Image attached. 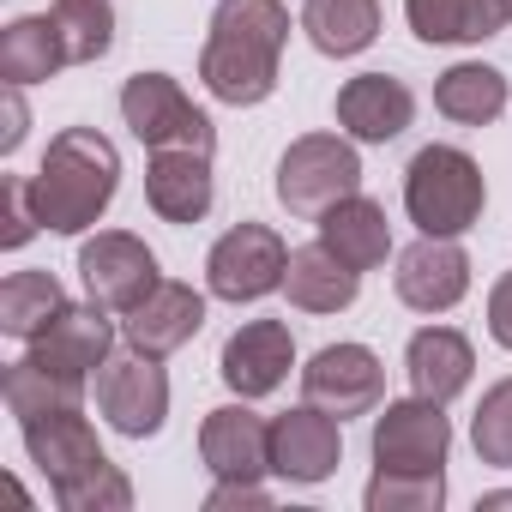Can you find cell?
<instances>
[{"instance_id": "17", "label": "cell", "mask_w": 512, "mask_h": 512, "mask_svg": "<svg viewBox=\"0 0 512 512\" xmlns=\"http://www.w3.org/2000/svg\"><path fill=\"white\" fill-rule=\"evenodd\" d=\"M199 326H205V296L193 290V284H157L127 320H121V338H127V350H139V356H175L181 344H193L199 338Z\"/></svg>"}, {"instance_id": "32", "label": "cell", "mask_w": 512, "mask_h": 512, "mask_svg": "<svg viewBox=\"0 0 512 512\" xmlns=\"http://www.w3.org/2000/svg\"><path fill=\"white\" fill-rule=\"evenodd\" d=\"M7 229H0V241L7 247H25L37 229H43V217H37V199H31V175H7Z\"/></svg>"}, {"instance_id": "25", "label": "cell", "mask_w": 512, "mask_h": 512, "mask_svg": "<svg viewBox=\"0 0 512 512\" xmlns=\"http://www.w3.org/2000/svg\"><path fill=\"white\" fill-rule=\"evenodd\" d=\"M61 67H67V55H61V37H55L49 13L13 19L7 31H0V79H7V85H43Z\"/></svg>"}, {"instance_id": "10", "label": "cell", "mask_w": 512, "mask_h": 512, "mask_svg": "<svg viewBox=\"0 0 512 512\" xmlns=\"http://www.w3.org/2000/svg\"><path fill=\"white\" fill-rule=\"evenodd\" d=\"M386 392V368L368 344H326L308 368H302V398L332 410L338 422L344 416H368Z\"/></svg>"}, {"instance_id": "14", "label": "cell", "mask_w": 512, "mask_h": 512, "mask_svg": "<svg viewBox=\"0 0 512 512\" xmlns=\"http://www.w3.org/2000/svg\"><path fill=\"white\" fill-rule=\"evenodd\" d=\"M109 344H115V326H109V308L97 302H67L37 338H31V362L67 374V380H91L97 368H109Z\"/></svg>"}, {"instance_id": "24", "label": "cell", "mask_w": 512, "mask_h": 512, "mask_svg": "<svg viewBox=\"0 0 512 512\" xmlns=\"http://www.w3.org/2000/svg\"><path fill=\"white\" fill-rule=\"evenodd\" d=\"M302 31L332 61L362 55L380 37V0H308V7H302Z\"/></svg>"}, {"instance_id": "37", "label": "cell", "mask_w": 512, "mask_h": 512, "mask_svg": "<svg viewBox=\"0 0 512 512\" xmlns=\"http://www.w3.org/2000/svg\"><path fill=\"white\" fill-rule=\"evenodd\" d=\"M506 7H512V0H506Z\"/></svg>"}, {"instance_id": "15", "label": "cell", "mask_w": 512, "mask_h": 512, "mask_svg": "<svg viewBox=\"0 0 512 512\" xmlns=\"http://www.w3.org/2000/svg\"><path fill=\"white\" fill-rule=\"evenodd\" d=\"M344 458L338 416L320 404H296L272 422V476L284 482H326Z\"/></svg>"}, {"instance_id": "6", "label": "cell", "mask_w": 512, "mask_h": 512, "mask_svg": "<svg viewBox=\"0 0 512 512\" xmlns=\"http://www.w3.org/2000/svg\"><path fill=\"white\" fill-rule=\"evenodd\" d=\"M362 193V157L338 133H308L278 157V199L296 217H326L338 199Z\"/></svg>"}, {"instance_id": "1", "label": "cell", "mask_w": 512, "mask_h": 512, "mask_svg": "<svg viewBox=\"0 0 512 512\" xmlns=\"http://www.w3.org/2000/svg\"><path fill=\"white\" fill-rule=\"evenodd\" d=\"M290 43L284 0H217L211 37L199 49V79L217 103L253 109L278 91V61Z\"/></svg>"}, {"instance_id": "4", "label": "cell", "mask_w": 512, "mask_h": 512, "mask_svg": "<svg viewBox=\"0 0 512 512\" xmlns=\"http://www.w3.org/2000/svg\"><path fill=\"white\" fill-rule=\"evenodd\" d=\"M482 169L458 145H422L404 169V211L422 235H464L482 217Z\"/></svg>"}, {"instance_id": "8", "label": "cell", "mask_w": 512, "mask_h": 512, "mask_svg": "<svg viewBox=\"0 0 512 512\" xmlns=\"http://www.w3.org/2000/svg\"><path fill=\"white\" fill-rule=\"evenodd\" d=\"M79 278H85V296L97 308H109V314H133L163 284L157 253L139 235H127V229H97L79 247Z\"/></svg>"}, {"instance_id": "13", "label": "cell", "mask_w": 512, "mask_h": 512, "mask_svg": "<svg viewBox=\"0 0 512 512\" xmlns=\"http://www.w3.org/2000/svg\"><path fill=\"white\" fill-rule=\"evenodd\" d=\"M290 368H296V338H290L284 320H247L223 344V356H217V374H223V386L235 398H266V392H278L290 380Z\"/></svg>"}, {"instance_id": "28", "label": "cell", "mask_w": 512, "mask_h": 512, "mask_svg": "<svg viewBox=\"0 0 512 512\" xmlns=\"http://www.w3.org/2000/svg\"><path fill=\"white\" fill-rule=\"evenodd\" d=\"M61 308H67V296H61L55 272H13L0 284V332L19 338V344H31Z\"/></svg>"}, {"instance_id": "12", "label": "cell", "mask_w": 512, "mask_h": 512, "mask_svg": "<svg viewBox=\"0 0 512 512\" xmlns=\"http://www.w3.org/2000/svg\"><path fill=\"white\" fill-rule=\"evenodd\" d=\"M452 428L434 398H398L374 416V470H440Z\"/></svg>"}, {"instance_id": "26", "label": "cell", "mask_w": 512, "mask_h": 512, "mask_svg": "<svg viewBox=\"0 0 512 512\" xmlns=\"http://www.w3.org/2000/svg\"><path fill=\"white\" fill-rule=\"evenodd\" d=\"M434 109L458 127H488L506 109V79L482 61H458L434 79Z\"/></svg>"}, {"instance_id": "16", "label": "cell", "mask_w": 512, "mask_h": 512, "mask_svg": "<svg viewBox=\"0 0 512 512\" xmlns=\"http://www.w3.org/2000/svg\"><path fill=\"white\" fill-rule=\"evenodd\" d=\"M199 458L217 482H260L272 470V422H260L247 404H223L199 428Z\"/></svg>"}, {"instance_id": "18", "label": "cell", "mask_w": 512, "mask_h": 512, "mask_svg": "<svg viewBox=\"0 0 512 512\" xmlns=\"http://www.w3.org/2000/svg\"><path fill=\"white\" fill-rule=\"evenodd\" d=\"M416 121V97L392 73H362L338 91V127L362 145H392Z\"/></svg>"}, {"instance_id": "34", "label": "cell", "mask_w": 512, "mask_h": 512, "mask_svg": "<svg viewBox=\"0 0 512 512\" xmlns=\"http://www.w3.org/2000/svg\"><path fill=\"white\" fill-rule=\"evenodd\" d=\"M488 332H494L500 350H512V272L488 290Z\"/></svg>"}, {"instance_id": "31", "label": "cell", "mask_w": 512, "mask_h": 512, "mask_svg": "<svg viewBox=\"0 0 512 512\" xmlns=\"http://www.w3.org/2000/svg\"><path fill=\"white\" fill-rule=\"evenodd\" d=\"M470 440H476V458L482 464L512 470V380H500V386L482 392L476 422H470Z\"/></svg>"}, {"instance_id": "3", "label": "cell", "mask_w": 512, "mask_h": 512, "mask_svg": "<svg viewBox=\"0 0 512 512\" xmlns=\"http://www.w3.org/2000/svg\"><path fill=\"white\" fill-rule=\"evenodd\" d=\"M19 428H25L31 464L49 476V488L67 512H127L133 506V482L103 458L97 428L79 410H49V416H31Z\"/></svg>"}, {"instance_id": "11", "label": "cell", "mask_w": 512, "mask_h": 512, "mask_svg": "<svg viewBox=\"0 0 512 512\" xmlns=\"http://www.w3.org/2000/svg\"><path fill=\"white\" fill-rule=\"evenodd\" d=\"M398 302L416 308V314H446L464 302L470 290V253L458 247V235H422L416 247L398 253Z\"/></svg>"}, {"instance_id": "27", "label": "cell", "mask_w": 512, "mask_h": 512, "mask_svg": "<svg viewBox=\"0 0 512 512\" xmlns=\"http://www.w3.org/2000/svg\"><path fill=\"white\" fill-rule=\"evenodd\" d=\"M0 398H7V410L19 422H31V416H49V410H79L85 380H67V374L19 356V362H7V374H0Z\"/></svg>"}, {"instance_id": "19", "label": "cell", "mask_w": 512, "mask_h": 512, "mask_svg": "<svg viewBox=\"0 0 512 512\" xmlns=\"http://www.w3.org/2000/svg\"><path fill=\"white\" fill-rule=\"evenodd\" d=\"M145 199L163 223H199L217 199L211 187V151H151Z\"/></svg>"}, {"instance_id": "2", "label": "cell", "mask_w": 512, "mask_h": 512, "mask_svg": "<svg viewBox=\"0 0 512 512\" xmlns=\"http://www.w3.org/2000/svg\"><path fill=\"white\" fill-rule=\"evenodd\" d=\"M121 187V151L97 127H61L31 175V199L49 235H85Z\"/></svg>"}, {"instance_id": "21", "label": "cell", "mask_w": 512, "mask_h": 512, "mask_svg": "<svg viewBox=\"0 0 512 512\" xmlns=\"http://www.w3.org/2000/svg\"><path fill=\"white\" fill-rule=\"evenodd\" d=\"M320 223V241L338 253L344 266H356V272H374V266H386V253H392V223H386V205H374L368 193H350V199H338L326 217H314Z\"/></svg>"}, {"instance_id": "29", "label": "cell", "mask_w": 512, "mask_h": 512, "mask_svg": "<svg viewBox=\"0 0 512 512\" xmlns=\"http://www.w3.org/2000/svg\"><path fill=\"white\" fill-rule=\"evenodd\" d=\"M49 19H55L67 67H91L115 49V7L109 0H55Z\"/></svg>"}, {"instance_id": "20", "label": "cell", "mask_w": 512, "mask_h": 512, "mask_svg": "<svg viewBox=\"0 0 512 512\" xmlns=\"http://www.w3.org/2000/svg\"><path fill=\"white\" fill-rule=\"evenodd\" d=\"M404 368H410L416 398L452 404V398L470 386V374H476V350H470V338L452 332V326H422V332L410 338V350H404Z\"/></svg>"}, {"instance_id": "33", "label": "cell", "mask_w": 512, "mask_h": 512, "mask_svg": "<svg viewBox=\"0 0 512 512\" xmlns=\"http://www.w3.org/2000/svg\"><path fill=\"white\" fill-rule=\"evenodd\" d=\"M229 506H272V494L260 488V482H217L211 494H205V512H229Z\"/></svg>"}, {"instance_id": "22", "label": "cell", "mask_w": 512, "mask_h": 512, "mask_svg": "<svg viewBox=\"0 0 512 512\" xmlns=\"http://www.w3.org/2000/svg\"><path fill=\"white\" fill-rule=\"evenodd\" d=\"M284 290H290V302H296L302 314H344V308L356 302V290H362V272L344 266L326 241H314V247H296V253H290Z\"/></svg>"}, {"instance_id": "23", "label": "cell", "mask_w": 512, "mask_h": 512, "mask_svg": "<svg viewBox=\"0 0 512 512\" xmlns=\"http://www.w3.org/2000/svg\"><path fill=\"white\" fill-rule=\"evenodd\" d=\"M404 19L422 43H482L512 25L506 0H404Z\"/></svg>"}, {"instance_id": "5", "label": "cell", "mask_w": 512, "mask_h": 512, "mask_svg": "<svg viewBox=\"0 0 512 512\" xmlns=\"http://www.w3.org/2000/svg\"><path fill=\"white\" fill-rule=\"evenodd\" d=\"M121 121L145 151H217V127L169 73H133L121 85Z\"/></svg>"}, {"instance_id": "30", "label": "cell", "mask_w": 512, "mask_h": 512, "mask_svg": "<svg viewBox=\"0 0 512 512\" xmlns=\"http://www.w3.org/2000/svg\"><path fill=\"white\" fill-rule=\"evenodd\" d=\"M446 476L440 470H374L368 512H440Z\"/></svg>"}, {"instance_id": "9", "label": "cell", "mask_w": 512, "mask_h": 512, "mask_svg": "<svg viewBox=\"0 0 512 512\" xmlns=\"http://www.w3.org/2000/svg\"><path fill=\"white\" fill-rule=\"evenodd\" d=\"M97 410L109 416L115 434L127 440H151L169 416V374L157 368V356H121L97 374Z\"/></svg>"}, {"instance_id": "35", "label": "cell", "mask_w": 512, "mask_h": 512, "mask_svg": "<svg viewBox=\"0 0 512 512\" xmlns=\"http://www.w3.org/2000/svg\"><path fill=\"white\" fill-rule=\"evenodd\" d=\"M25 97H19V85H7V133H0V151H19L25 145Z\"/></svg>"}, {"instance_id": "7", "label": "cell", "mask_w": 512, "mask_h": 512, "mask_svg": "<svg viewBox=\"0 0 512 512\" xmlns=\"http://www.w3.org/2000/svg\"><path fill=\"white\" fill-rule=\"evenodd\" d=\"M284 272H290V247L278 241V229L266 223H235L205 260V284L217 302H260L272 290H284Z\"/></svg>"}, {"instance_id": "36", "label": "cell", "mask_w": 512, "mask_h": 512, "mask_svg": "<svg viewBox=\"0 0 512 512\" xmlns=\"http://www.w3.org/2000/svg\"><path fill=\"white\" fill-rule=\"evenodd\" d=\"M476 512H512V488H500V494H482V500H476Z\"/></svg>"}]
</instances>
